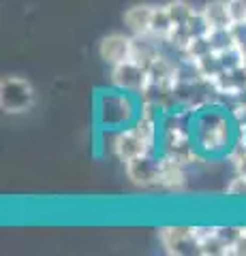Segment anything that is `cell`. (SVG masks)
Wrapping results in <instances>:
<instances>
[{
	"mask_svg": "<svg viewBox=\"0 0 246 256\" xmlns=\"http://www.w3.org/2000/svg\"><path fill=\"white\" fill-rule=\"evenodd\" d=\"M99 54H101V58L109 64V66H116V64H122L126 60H131V56H133V36L114 32V34H109V36H105L101 41Z\"/></svg>",
	"mask_w": 246,
	"mask_h": 256,
	"instance_id": "cell-7",
	"label": "cell"
},
{
	"mask_svg": "<svg viewBox=\"0 0 246 256\" xmlns=\"http://www.w3.org/2000/svg\"><path fill=\"white\" fill-rule=\"evenodd\" d=\"M227 6H229L233 28H244L246 26V0H229Z\"/></svg>",
	"mask_w": 246,
	"mask_h": 256,
	"instance_id": "cell-12",
	"label": "cell"
},
{
	"mask_svg": "<svg viewBox=\"0 0 246 256\" xmlns=\"http://www.w3.org/2000/svg\"><path fill=\"white\" fill-rule=\"evenodd\" d=\"M158 239L171 256H201L199 226H163Z\"/></svg>",
	"mask_w": 246,
	"mask_h": 256,
	"instance_id": "cell-4",
	"label": "cell"
},
{
	"mask_svg": "<svg viewBox=\"0 0 246 256\" xmlns=\"http://www.w3.org/2000/svg\"><path fill=\"white\" fill-rule=\"evenodd\" d=\"M154 6L135 4L124 11V26L129 28L133 36H150V24H152Z\"/></svg>",
	"mask_w": 246,
	"mask_h": 256,
	"instance_id": "cell-10",
	"label": "cell"
},
{
	"mask_svg": "<svg viewBox=\"0 0 246 256\" xmlns=\"http://www.w3.org/2000/svg\"><path fill=\"white\" fill-rule=\"evenodd\" d=\"M231 256H246V226L237 228V242L233 246Z\"/></svg>",
	"mask_w": 246,
	"mask_h": 256,
	"instance_id": "cell-14",
	"label": "cell"
},
{
	"mask_svg": "<svg viewBox=\"0 0 246 256\" xmlns=\"http://www.w3.org/2000/svg\"><path fill=\"white\" fill-rule=\"evenodd\" d=\"M240 130H242V134H244V137H246V126H242V128H240Z\"/></svg>",
	"mask_w": 246,
	"mask_h": 256,
	"instance_id": "cell-15",
	"label": "cell"
},
{
	"mask_svg": "<svg viewBox=\"0 0 246 256\" xmlns=\"http://www.w3.org/2000/svg\"><path fill=\"white\" fill-rule=\"evenodd\" d=\"M227 194H229V196H246V175H240V173H237L235 178L229 182Z\"/></svg>",
	"mask_w": 246,
	"mask_h": 256,
	"instance_id": "cell-13",
	"label": "cell"
},
{
	"mask_svg": "<svg viewBox=\"0 0 246 256\" xmlns=\"http://www.w3.org/2000/svg\"><path fill=\"white\" fill-rule=\"evenodd\" d=\"M148 84V68L135 60H126L112 66V86L118 90H126L133 94H141Z\"/></svg>",
	"mask_w": 246,
	"mask_h": 256,
	"instance_id": "cell-6",
	"label": "cell"
},
{
	"mask_svg": "<svg viewBox=\"0 0 246 256\" xmlns=\"http://www.w3.org/2000/svg\"><path fill=\"white\" fill-rule=\"evenodd\" d=\"M141 105L133 98V92L126 90H105L97 98V120L107 130H122L137 122Z\"/></svg>",
	"mask_w": 246,
	"mask_h": 256,
	"instance_id": "cell-2",
	"label": "cell"
},
{
	"mask_svg": "<svg viewBox=\"0 0 246 256\" xmlns=\"http://www.w3.org/2000/svg\"><path fill=\"white\" fill-rule=\"evenodd\" d=\"M237 134L240 126L223 102H212L193 111V143L201 160L229 156Z\"/></svg>",
	"mask_w": 246,
	"mask_h": 256,
	"instance_id": "cell-1",
	"label": "cell"
},
{
	"mask_svg": "<svg viewBox=\"0 0 246 256\" xmlns=\"http://www.w3.org/2000/svg\"><path fill=\"white\" fill-rule=\"evenodd\" d=\"M0 107L5 114H26L35 107V88L24 77H5L0 82Z\"/></svg>",
	"mask_w": 246,
	"mask_h": 256,
	"instance_id": "cell-3",
	"label": "cell"
},
{
	"mask_svg": "<svg viewBox=\"0 0 246 256\" xmlns=\"http://www.w3.org/2000/svg\"><path fill=\"white\" fill-rule=\"evenodd\" d=\"M171 28H173V22H171V15L167 11V4L165 6H154L152 24H150V36L161 38V41H167Z\"/></svg>",
	"mask_w": 246,
	"mask_h": 256,
	"instance_id": "cell-11",
	"label": "cell"
},
{
	"mask_svg": "<svg viewBox=\"0 0 246 256\" xmlns=\"http://www.w3.org/2000/svg\"><path fill=\"white\" fill-rule=\"evenodd\" d=\"M201 15L208 26V34L212 32H220V30H233V22L229 15V6L223 0H212L201 9Z\"/></svg>",
	"mask_w": 246,
	"mask_h": 256,
	"instance_id": "cell-9",
	"label": "cell"
},
{
	"mask_svg": "<svg viewBox=\"0 0 246 256\" xmlns=\"http://www.w3.org/2000/svg\"><path fill=\"white\" fill-rule=\"evenodd\" d=\"M124 169H126V178H129L135 186L156 188L158 173H161V152L129 160V162H124Z\"/></svg>",
	"mask_w": 246,
	"mask_h": 256,
	"instance_id": "cell-5",
	"label": "cell"
},
{
	"mask_svg": "<svg viewBox=\"0 0 246 256\" xmlns=\"http://www.w3.org/2000/svg\"><path fill=\"white\" fill-rule=\"evenodd\" d=\"M186 164L178 162L169 156L161 154V173H158V184L156 188L161 190H171V192H178L186 186V171H184Z\"/></svg>",
	"mask_w": 246,
	"mask_h": 256,
	"instance_id": "cell-8",
	"label": "cell"
}]
</instances>
